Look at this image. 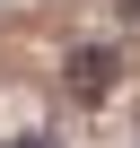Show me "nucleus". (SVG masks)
Returning <instances> with one entry per match:
<instances>
[{"instance_id": "nucleus-1", "label": "nucleus", "mask_w": 140, "mask_h": 148, "mask_svg": "<svg viewBox=\"0 0 140 148\" xmlns=\"http://www.w3.org/2000/svg\"><path fill=\"white\" fill-rule=\"evenodd\" d=\"M35 148H44V139H35Z\"/></svg>"}]
</instances>
